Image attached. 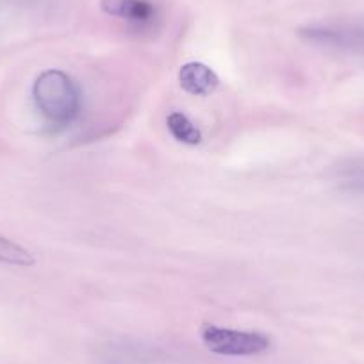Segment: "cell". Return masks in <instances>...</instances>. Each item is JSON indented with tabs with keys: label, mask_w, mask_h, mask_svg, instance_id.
Returning <instances> with one entry per match:
<instances>
[{
	"label": "cell",
	"mask_w": 364,
	"mask_h": 364,
	"mask_svg": "<svg viewBox=\"0 0 364 364\" xmlns=\"http://www.w3.org/2000/svg\"><path fill=\"white\" fill-rule=\"evenodd\" d=\"M33 100L52 127H68L82 109V93L72 75L58 68L41 72L33 84Z\"/></svg>",
	"instance_id": "1"
},
{
	"label": "cell",
	"mask_w": 364,
	"mask_h": 364,
	"mask_svg": "<svg viewBox=\"0 0 364 364\" xmlns=\"http://www.w3.org/2000/svg\"><path fill=\"white\" fill-rule=\"evenodd\" d=\"M200 338L205 348L216 355L225 357L261 355L272 348V339L262 332L236 331V328L218 327L215 323L202 325Z\"/></svg>",
	"instance_id": "2"
},
{
	"label": "cell",
	"mask_w": 364,
	"mask_h": 364,
	"mask_svg": "<svg viewBox=\"0 0 364 364\" xmlns=\"http://www.w3.org/2000/svg\"><path fill=\"white\" fill-rule=\"evenodd\" d=\"M311 43L364 54V23H314L299 31Z\"/></svg>",
	"instance_id": "3"
},
{
	"label": "cell",
	"mask_w": 364,
	"mask_h": 364,
	"mask_svg": "<svg viewBox=\"0 0 364 364\" xmlns=\"http://www.w3.org/2000/svg\"><path fill=\"white\" fill-rule=\"evenodd\" d=\"M100 9L136 29H149L159 18V9L152 0H100Z\"/></svg>",
	"instance_id": "4"
},
{
	"label": "cell",
	"mask_w": 364,
	"mask_h": 364,
	"mask_svg": "<svg viewBox=\"0 0 364 364\" xmlns=\"http://www.w3.org/2000/svg\"><path fill=\"white\" fill-rule=\"evenodd\" d=\"M178 84L182 91L193 97L213 95L220 86V77L215 70L198 61H190L178 68Z\"/></svg>",
	"instance_id": "5"
},
{
	"label": "cell",
	"mask_w": 364,
	"mask_h": 364,
	"mask_svg": "<svg viewBox=\"0 0 364 364\" xmlns=\"http://www.w3.org/2000/svg\"><path fill=\"white\" fill-rule=\"evenodd\" d=\"M166 127L173 139L188 146H197L202 143V132L190 118L181 111H173L166 117Z\"/></svg>",
	"instance_id": "6"
},
{
	"label": "cell",
	"mask_w": 364,
	"mask_h": 364,
	"mask_svg": "<svg viewBox=\"0 0 364 364\" xmlns=\"http://www.w3.org/2000/svg\"><path fill=\"white\" fill-rule=\"evenodd\" d=\"M0 262L2 264L20 266V268H31V266L36 264V257L33 255V252L23 248L22 245L0 236Z\"/></svg>",
	"instance_id": "7"
},
{
	"label": "cell",
	"mask_w": 364,
	"mask_h": 364,
	"mask_svg": "<svg viewBox=\"0 0 364 364\" xmlns=\"http://www.w3.org/2000/svg\"><path fill=\"white\" fill-rule=\"evenodd\" d=\"M156 360L157 359L149 357L143 352H138V350L129 352V348L125 345L113 346L104 355V363L106 364H157Z\"/></svg>",
	"instance_id": "8"
},
{
	"label": "cell",
	"mask_w": 364,
	"mask_h": 364,
	"mask_svg": "<svg viewBox=\"0 0 364 364\" xmlns=\"http://www.w3.org/2000/svg\"><path fill=\"white\" fill-rule=\"evenodd\" d=\"M348 184H352L353 190H355V191H360V193H364V170L360 171V173H357L353 178H350Z\"/></svg>",
	"instance_id": "9"
}]
</instances>
